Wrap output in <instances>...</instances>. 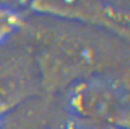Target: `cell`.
<instances>
[{"instance_id": "obj_1", "label": "cell", "mask_w": 130, "mask_h": 129, "mask_svg": "<svg viewBox=\"0 0 130 129\" xmlns=\"http://www.w3.org/2000/svg\"><path fill=\"white\" fill-rule=\"evenodd\" d=\"M37 61L43 92L61 93L75 83L101 74L116 73L122 63V45L94 30L70 28L37 38Z\"/></svg>"}, {"instance_id": "obj_2", "label": "cell", "mask_w": 130, "mask_h": 129, "mask_svg": "<svg viewBox=\"0 0 130 129\" xmlns=\"http://www.w3.org/2000/svg\"><path fill=\"white\" fill-rule=\"evenodd\" d=\"M60 94L72 116L128 129V83L117 73L85 79Z\"/></svg>"}, {"instance_id": "obj_3", "label": "cell", "mask_w": 130, "mask_h": 129, "mask_svg": "<svg viewBox=\"0 0 130 129\" xmlns=\"http://www.w3.org/2000/svg\"><path fill=\"white\" fill-rule=\"evenodd\" d=\"M41 92L40 70L31 51H0V116Z\"/></svg>"}, {"instance_id": "obj_4", "label": "cell", "mask_w": 130, "mask_h": 129, "mask_svg": "<svg viewBox=\"0 0 130 129\" xmlns=\"http://www.w3.org/2000/svg\"><path fill=\"white\" fill-rule=\"evenodd\" d=\"M72 118L60 93L41 92L0 116V129H68Z\"/></svg>"}, {"instance_id": "obj_5", "label": "cell", "mask_w": 130, "mask_h": 129, "mask_svg": "<svg viewBox=\"0 0 130 129\" xmlns=\"http://www.w3.org/2000/svg\"><path fill=\"white\" fill-rule=\"evenodd\" d=\"M102 0H37L36 7L43 11L72 19L102 22Z\"/></svg>"}, {"instance_id": "obj_6", "label": "cell", "mask_w": 130, "mask_h": 129, "mask_svg": "<svg viewBox=\"0 0 130 129\" xmlns=\"http://www.w3.org/2000/svg\"><path fill=\"white\" fill-rule=\"evenodd\" d=\"M19 26V19L15 13L0 8V47L14 33Z\"/></svg>"}]
</instances>
